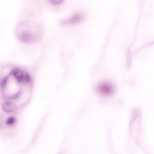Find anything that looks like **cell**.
Here are the masks:
<instances>
[{"label": "cell", "mask_w": 154, "mask_h": 154, "mask_svg": "<svg viewBox=\"0 0 154 154\" xmlns=\"http://www.w3.org/2000/svg\"><path fill=\"white\" fill-rule=\"evenodd\" d=\"M18 39L26 43H31L38 41L42 35V31L37 24L29 21L19 23L16 29Z\"/></svg>", "instance_id": "1"}, {"label": "cell", "mask_w": 154, "mask_h": 154, "mask_svg": "<svg viewBox=\"0 0 154 154\" xmlns=\"http://www.w3.org/2000/svg\"><path fill=\"white\" fill-rule=\"evenodd\" d=\"M49 3L52 5H57L62 3L63 0H50L48 1Z\"/></svg>", "instance_id": "5"}, {"label": "cell", "mask_w": 154, "mask_h": 154, "mask_svg": "<svg viewBox=\"0 0 154 154\" xmlns=\"http://www.w3.org/2000/svg\"><path fill=\"white\" fill-rule=\"evenodd\" d=\"M97 92L100 95L104 97H109L114 93V86L108 82H104L99 83L96 86Z\"/></svg>", "instance_id": "2"}, {"label": "cell", "mask_w": 154, "mask_h": 154, "mask_svg": "<svg viewBox=\"0 0 154 154\" xmlns=\"http://www.w3.org/2000/svg\"><path fill=\"white\" fill-rule=\"evenodd\" d=\"M3 110L6 112H9L13 111L14 109V106L12 103L7 102L3 103L2 106Z\"/></svg>", "instance_id": "4"}, {"label": "cell", "mask_w": 154, "mask_h": 154, "mask_svg": "<svg viewBox=\"0 0 154 154\" xmlns=\"http://www.w3.org/2000/svg\"><path fill=\"white\" fill-rule=\"evenodd\" d=\"M84 18V16L82 14L77 13L64 20L62 23L63 24L65 25L76 24L82 22Z\"/></svg>", "instance_id": "3"}, {"label": "cell", "mask_w": 154, "mask_h": 154, "mask_svg": "<svg viewBox=\"0 0 154 154\" xmlns=\"http://www.w3.org/2000/svg\"><path fill=\"white\" fill-rule=\"evenodd\" d=\"M14 119L12 117H10L7 120L6 122L8 125H11L14 123Z\"/></svg>", "instance_id": "6"}]
</instances>
